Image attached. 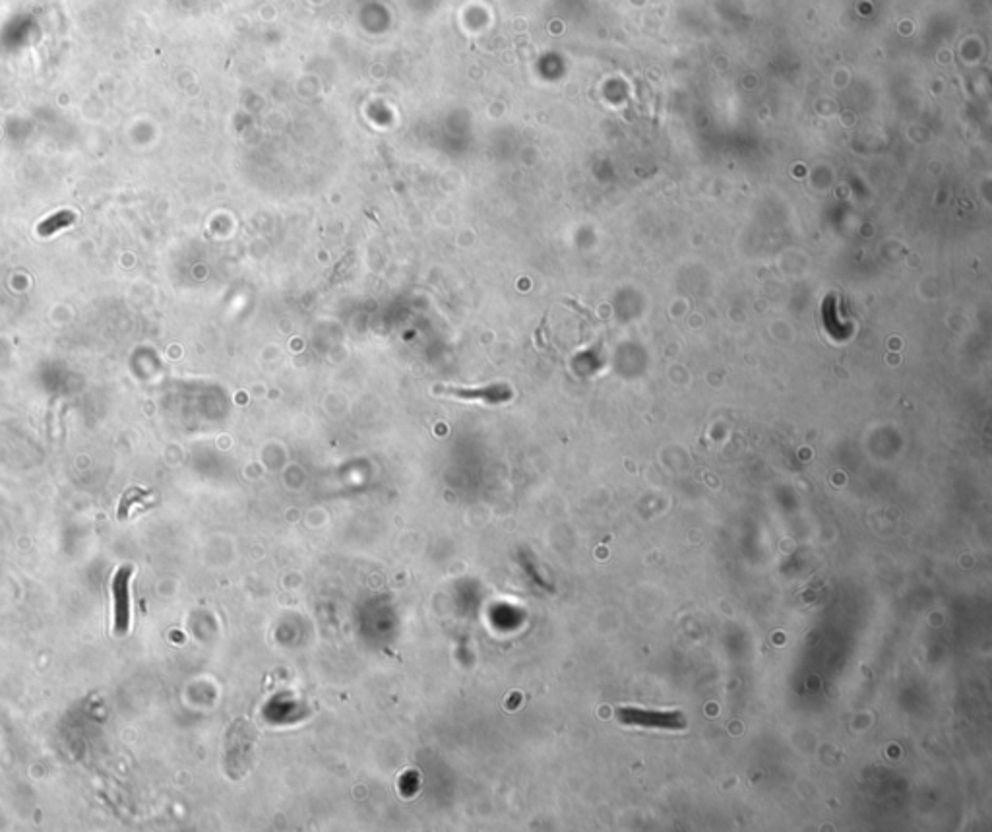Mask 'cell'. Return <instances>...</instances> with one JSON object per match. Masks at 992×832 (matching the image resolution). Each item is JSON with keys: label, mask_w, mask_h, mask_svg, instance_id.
<instances>
[{"label": "cell", "mask_w": 992, "mask_h": 832, "mask_svg": "<svg viewBox=\"0 0 992 832\" xmlns=\"http://www.w3.org/2000/svg\"><path fill=\"white\" fill-rule=\"evenodd\" d=\"M134 575L132 565H121L111 578V596H113V631L117 637H124L130 631L132 623V598H130V580Z\"/></svg>", "instance_id": "obj_1"}, {"label": "cell", "mask_w": 992, "mask_h": 832, "mask_svg": "<svg viewBox=\"0 0 992 832\" xmlns=\"http://www.w3.org/2000/svg\"><path fill=\"white\" fill-rule=\"evenodd\" d=\"M617 718L626 726H638V728H650V730H669V732H679L686 722L682 712H661V710H646V708H634V706H622L617 710Z\"/></svg>", "instance_id": "obj_2"}, {"label": "cell", "mask_w": 992, "mask_h": 832, "mask_svg": "<svg viewBox=\"0 0 992 832\" xmlns=\"http://www.w3.org/2000/svg\"><path fill=\"white\" fill-rule=\"evenodd\" d=\"M436 392L446 394V396H456L460 400H481L485 404H500L508 400V390L502 384L493 386H483V388H456V386H442L436 388Z\"/></svg>", "instance_id": "obj_3"}, {"label": "cell", "mask_w": 992, "mask_h": 832, "mask_svg": "<svg viewBox=\"0 0 992 832\" xmlns=\"http://www.w3.org/2000/svg\"><path fill=\"white\" fill-rule=\"evenodd\" d=\"M148 499V493L144 489H130L121 501V507H119V518L123 520L126 518L130 511L136 507V505H142L144 501Z\"/></svg>", "instance_id": "obj_4"}]
</instances>
